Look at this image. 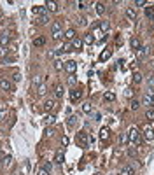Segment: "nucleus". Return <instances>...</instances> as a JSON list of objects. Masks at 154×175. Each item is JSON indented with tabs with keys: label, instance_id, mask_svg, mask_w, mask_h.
<instances>
[{
	"label": "nucleus",
	"instance_id": "nucleus-3",
	"mask_svg": "<svg viewBox=\"0 0 154 175\" xmlns=\"http://www.w3.org/2000/svg\"><path fill=\"white\" fill-rule=\"evenodd\" d=\"M75 140H77V144L81 145V147H86V145L89 144V137H88L86 131H79L77 137H75Z\"/></svg>",
	"mask_w": 154,
	"mask_h": 175
},
{
	"label": "nucleus",
	"instance_id": "nucleus-26",
	"mask_svg": "<svg viewBox=\"0 0 154 175\" xmlns=\"http://www.w3.org/2000/svg\"><path fill=\"white\" fill-rule=\"evenodd\" d=\"M145 16H147L149 19H154V7H152V5H147V7H145Z\"/></svg>",
	"mask_w": 154,
	"mask_h": 175
},
{
	"label": "nucleus",
	"instance_id": "nucleus-2",
	"mask_svg": "<svg viewBox=\"0 0 154 175\" xmlns=\"http://www.w3.org/2000/svg\"><path fill=\"white\" fill-rule=\"evenodd\" d=\"M51 30H53V39L54 40L61 39V35H63V32H61V21H54L51 25Z\"/></svg>",
	"mask_w": 154,
	"mask_h": 175
},
{
	"label": "nucleus",
	"instance_id": "nucleus-27",
	"mask_svg": "<svg viewBox=\"0 0 154 175\" xmlns=\"http://www.w3.org/2000/svg\"><path fill=\"white\" fill-rule=\"evenodd\" d=\"M11 163H12V158H11V156H4V158H2V166H4V168L11 166Z\"/></svg>",
	"mask_w": 154,
	"mask_h": 175
},
{
	"label": "nucleus",
	"instance_id": "nucleus-22",
	"mask_svg": "<svg viewBox=\"0 0 154 175\" xmlns=\"http://www.w3.org/2000/svg\"><path fill=\"white\" fill-rule=\"evenodd\" d=\"M70 44H72V47H74L75 51H79V49L82 47V40H81V39H74V40L70 42Z\"/></svg>",
	"mask_w": 154,
	"mask_h": 175
},
{
	"label": "nucleus",
	"instance_id": "nucleus-1",
	"mask_svg": "<svg viewBox=\"0 0 154 175\" xmlns=\"http://www.w3.org/2000/svg\"><path fill=\"white\" fill-rule=\"evenodd\" d=\"M126 135H128V142H131V144H137V142L140 140V131H138L137 126H131Z\"/></svg>",
	"mask_w": 154,
	"mask_h": 175
},
{
	"label": "nucleus",
	"instance_id": "nucleus-5",
	"mask_svg": "<svg viewBox=\"0 0 154 175\" xmlns=\"http://www.w3.org/2000/svg\"><path fill=\"white\" fill-rule=\"evenodd\" d=\"M135 53H137V60L142 61V60H145L147 54H149V47H144V46H142V47H138Z\"/></svg>",
	"mask_w": 154,
	"mask_h": 175
},
{
	"label": "nucleus",
	"instance_id": "nucleus-50",
	"mask_svg": "<svg viewBox=\"0 0 154 175\" xmlns=\"http://www.w3.org/2000/svg\"><path fill=\"white\" fill-rule=\"evenodd\" d=\"M128 156H130V158H135V156H137V151H135V149H130V151H128Z\"/></svg>",
	"mask_w": 154,
	"mask_h": 175
},
{
	"label": "nucleus",
	"instance_id": "nucleus-18",
	"mask_svg": "<svg viewBox=\"0 0 154 175\" xmlns=\"http://www.w3.org/2000/svg\"><path fill=\"white\" fill-rule=\"evenodd\" d=\"M54 96L56 98H63V86L61 84H58V86L54 88Z\"/></svg>",
	"mask_w": 154,
	"mask_h": 175
},
{
	"label": "nucleus",
	"instance_id": "nucleus-19",
	"mask_svg": "<svg viewBox=\"0 0 154 175\" xmlns=\"http://www.w3.org/2000/svg\"><path fill=\"white\" fill-rule=\"evenodd\" d=\"M144 105H147V107L154 105V96H152V95H145V96H144Z\"/></svg>",
	"mask_w": 154,
	"mask_h": 175
},
{
	"label": "nucleus",
	"instance_id": "nucleus-34",
	"mask_svg": "<svg viewBox=\"0 0 154 175\" xmlns=\"http://www.w3.org/2000/svg\"><path fill=\"white\" fill-rule=\"evenodd\" d=\"M93 33H95L96 37H102V39L105 37V35H102V28H100V26H95V28H93Z\"/></svg>",
	"mask_w": 154,
	"mask_h": 175
},
{
	"label": "nucleus",
	"instance_id": "nucleus-48",
	"mask_svg": "<svg viewBox=\"0 0 154 175\" xmlns=\"http://www.w3.org/2000/svg\"><path fill=\"white\" fill-rule=\"evenodd\" d=\"M149 86H151V90H154V75L149 77Z\"/></svg>",
	"mask_w": 154,
	"mask_h": 175
},
{
	"label": "nucleus",
	"instance_id": "nucleus-35",
	"mask_svg": "<svg viewBox=\"0 0 154 175\" xmlns=\"http://www.w3.org/2000/svg\"><path fill=\"white\" fill-rule=\"evenodd\" d=\"M110 54H112L110 51H103V53L100 54V60H102V61H105V60H109V58H110Z\"/></svg>",
	"mask_w": 154,
	"mask_h": 175
},
{
	"label": "nucleus",
	"instance_id": "nucleus-25",
	"mask_svg": "<svg viewBox=\"0 0 154 175\" xmlns=\"http://www.w3.org/2000/svg\"><path fill=\"white\" fill-rule=\"evenodd\" d=\"M114 100H116V95L112 93V91H107L103 95V102H114Z\"/></svg>",
	"mask_w": 154,
	"mask_h": 175
},
{
	"label": "nucleus",
	"instance_id": "nucleus-6",
	"mask_svg": "<svg viewBox=\"0 0 154 175\" xmlns=\"http://www.w3.org/2000/svg\"><path fill=\"white\" fill-rule=\"evenodd\" d=\"M65 70L68 72V74H70V75H72V74H74V72L77 70V63H75L74 60H68V61H65Z\"/></svg>",
	"mask_w": 154,
	"mask_h": 175
},
{
	"label": "nucleus",
	"instance_id": "nucleus-23",
	"mask_svg": "<svg viewBox=\"0 0 154 175\" xmlns=\"http://www.w3.org/2000/svg\"><path fill=\"white\" fill-rule=\"evenodd\" d=\"M53 67H54L56 72H61L65 65H63V61H60V60H54V61H53Z\"/></svg>",
	"mask_w": 154,
	"mask_h": 175
},
{
	"label": "nucleus",
	"instance_id": "nucleus-40",
	"mask_svg": "<svg viewBox=\"0 0 154 175\" xmlns=\"http://www.w3.org/2000/svg\"><path fill=\"white\" fill-rule=\"evenodd\" d=\"M5 116H7V109H5V107H2V109H0V121H2V119L5 118Z\"/></svg>",
	"mask_w": 154,
	"mask_h": 175
},
{
	"label": "nucleus",
	"instance_id": "nucleus-29",
	"mask_svg": "<svg viewBox=\"0 0 154 175\" xmlns=\"http://www.w3.org/2000/svg\"><path fill=\"white\" fill-rule=\"evenodd\" d=\"M142 74H140V72H135V74H133V82L135 84H140V82H142Z\"/></svg>",
	"mask_w": 154,
	"mask_h": 175
},
{
	"label": "nucleus",
	"instance_id": "nucleus-46",
	"mask_svg": "<svg viewBox=\"0 0 154 175\" xmlns=\"http://www.w3.org/2000/svg\"><path fill=\"white\" fill-rule=\"evenodd\" d=\"M133 5H137V7H144V5H145V2H144V0H137V2H135Z\"/></svg>",
	"mask_w": 154,
	"mask_h": 175
},
{
	"label": "nucleus",
	"instance_id": "nucleus-15",
	"mask_svg": "<svg viewBox=\"0 0 154 175\" xmlns=\"http://www.w3.org/2000/svg\"><path fill=\"white\" fill-rule=\"evenodd\" d=\"M9 35L7 33H4V35H0V46H2V47H7L9 46Z\"/></svg>",
	"mask_w": 154,
	"mask_h": 175
},
{
	"label": "nucleus",
	"instance_id": "nucleus-32",
	"mask_svg": "<svg viewBox=\"0 0 154 175\" xmlns=\"http://www.w3.org/2000/svg\"><path fill=\"white\" fill-rule=\"evenodd\" d=\"M84 42H86V44H93V42H95V35H93V33H86Z\"/></svg>",
	"mask_w": 154,
	"mask_h": 175
},
{
	"label": "nucleus",
	"instance_id": "nucleus-9",
	"mask_svg": "<svg viewBox=\"0 0 154 175\" xmlns=\"http://www.w3.org/2000/svg\"><path fill=\"white\" fill-rule=\"evenodd\" d=\"M81 96H82V93H81V90H77V88H74V90L70 91V100L72 102H77Z\"/></svg>",
	"mask_w": 154,
	"mask_h": 175
},
{
	"label": "nucleus",
	"instance_id": "nucleus-47",
	"mask_svg": "<svg viewBox=\"0 0 154 175\" xmlns=\"http://www.w3.org/2000/svg\"><path fill=\"white\" fill-rule=\"evenodd\" d=\"M75 121H77V118H75V116H72V118H70V121H68V126H74Z\"/></svg>",
	"mask_w": 154,
	"mask_h": 175
},
{
	"label": "nucleus",
	"instance_id": "nucleus-45",
	"mask_svg": "<svg viewBox=\"0 0 154 175\" xmlns=\"http://www.w3.org/2000/svg\"><path fill=\"white\" fill-rule=\"evenodd\" d=\"M121 144H128V135H126V133L121 135Z\"/></svg>",
	"mask_w": 154,
	"mask_h": 175
},
{
	"label": "nucleus",
	"instance_id": "nucleus-14",
	"mask_svg": "<svg viewBox=\"0 0 154 175\" xmlns=\"http://www.w3.org/2000/svg\"><path fill=\"white\" fill-rule=\"evenodd\" d=\"M46 9H49L51 12H56V11H58V4H56V2H51V0H47V2H46Z\"/></svg>",
	"mask_w": 154,
	"mask_h": 175
},
{
	"label": "nucleus",
	"instance_id": "nucleus-37",
	"mask_svg": "<svg viewBox=\"0 0 154 175\" xmlns=\"http://www.w3.org/2000/svg\"><path fill=\"white\" fill-rule=\"evenodd\" d=\"M32 84H33V86H40V84H42V77H40V75H35L33 81H32Z\"/></svg>",
	"mask_w": 154,
	"mask_h": 175
},
{
	"label": "nucleus",
	"instance_id": "nucleus-41",
	"mask_svg": "<svg viewBox=\"0 0 154 175\" xmlns=\"http://www.w3.org/2000/svg\"><path fill=\"white\" fill-rule=\"evenodd\" d=\"M130 107H131L133 110H137V109L140 107V104H138V102H137V100H131V104H130Z\"/></svg>",
	"mask_w": 154,
	"mask_h": 175
},
{
	"label": "nucleus",
	"instance_id": "nucleus-39",
	"mask_svg": "<svg viewBox=\"0 0 154 175\" xmlns=\"http://www.w3.org/2000/svg\"><path fill=\"white\" fill-rule=\"evenodd\" d=\"M82 110L86 112V114H89L91 110H93V107H91V104H84V107H82Z\"/></svg>",
	"mask_w": 154,
	"mask_h": 175
},
{
	"label": "nucleus",
	"instance_id": "nucleus-51",
	"mask_svg": "<svg viewBox=\"0 0 154 175\" xmlns=\"http://www.w3.org/2000/svg\"><path fill=\"white\" fill-rule=\"evenodd\" d=\"M42 168H46V170H47V172H51V168H53V165H51V163H49V161H47V163H46V165H44V166H42Z\"/></svg>",
	"mask_w": 154,
	"mask_h": 175
},
{
	"label": "nucleus",
	"instance_id": "nucleus-7",
	"mask_svg": "<svg viewBox=\"0 0 154 175\" xmlns=\"http://www.w3.org/2000/svg\"><path fill=\"white\" fill-rule=\"evenodd\" d=\"M46 7H42V5H35V7H32V14H33V16H46Z\"/></svg>",
	"mask_w": 154,
	"mask_h": 175
},
{
	"label": "nucleus",
	"instance_id": "nucleus-10",
	"mask_svg": "<svg viewBox=\"0 0 154 175\" xmlns=\"http://www.w3.org/2000/svg\"><path fill=\"white\" fill-rule=\"evenodd\" d=\"M126 18H128L130 21H133V19L137 18V11H135V7H126Z\"/></svg>",
	"mask_w": 154,
	"mask_h": 175
},
{
	"label": "nucleus",
	"instance_id": "nucleus-12",
	"mask_svg": "<svg viewBox=\"0 0 154 175\" xmlns=\"http://www.w3.org/2000/svg\"><path fill=\"white\" fill-rule=\"evenodd\" d=\"M100 138H102V140H109V138H110V130H109V128L103 126V128L100 130Z\"/></svg>",
	"mask_w": 154,
	"mask_h": 175
},
{
	"label": "nucleus",
	"instance_id": "nucleus-20",
	"mask_svg": "<svg viewBox=\"0 0 154 175\" xmlns=\"http://www.w3.org/2000/svg\"><path fill=\"white\" fill-rule=\"evenodd\" d=\"M46 44V39L44 37H37V39H33V46L35 47H42Z\"/></svg>",
	"mask_w": 154,
	"mask_h": 175
},
{
	"label": "nucleus",
	"instance_id": "nucleus-42",
	"mask_svg": "<svg viewBox=\"0 0 154 175\" xmlns=\"http://www.w3.org/2000/svg\"><path fill=\"white\" fill-rule=\"evenodd\" d=\"M37 175H51V172H47L46 168H40V170H37Z\"/></svg>",
	"mask_w": 154,
	"mask_h": 175
},
{
	"label": "nucleus",
	"instance_id": "nucleus-4",
	"mask_svg": "<svg viewBox=\"0 0 154 175\" xmlns=\"http://www.w3.org/2000/svg\"><path fill=\"white\" fill-rule=\"evenodd\" d=\"M142 135H144V138H145L147 142H151V140H154V130H152L149 124H145L144 130H142Z\"/></svg>",
	"mask_w": 154,
	"mask_h": 175
},
{
	"label": "nucleus",
	"instance_id": "nucleus-24",
	"mask_svg": "<svg viewBox=\"0 0 154 175\" xmlns=\"http://www.w3.org/2000/svg\"><path fill=\"white\" fill-rule=\"evenodd\" d=\"M63 159H65V156H63V151H60V152H56V156H54V163H58V165H61V163H63Z\"/></svg>",
	"mask_w": 154,
	"mask_h": 175
},
{
	"label": "nucleus",
	"instance_id": "nucleus-30",
	"mask_svg": "<svg viewBox=\"0 0 154 175\" xmlns=\"http://www.w3.org/2000/svg\"><path fill=\"white\" fill-rule=\"evenodd\" d=\"M46 91H47L46 84H40V86H39V90H37V95H39V96H42V95H46Z\"/></svg>",
	"mask_w": 154,
	"mask_h": 175
},
{
	"label": "nucleus",
	"instance_id": "nucleus-8",
	"mask_svg": "<svg viewBox=\"0 0 154 175\" xmlns=\"http://www.w3.org/2000/svg\"><path fill=\"white\" fill-rule=\"evenodd\" d=\"M0 90L2 91H12V82L7 79H0Z\"/></svg>",
	"mask_w": 154,
	"mask_h": 175
},
{
	"label": "nucleus",
	"instance_id": "nucleus-33",
	"mask_svg": "<svg viewBox=\"0 0 154 175\" xmlns=\"http://www.w3.org/2000/svg\"><path fill=\"white\" fill-rule=\"evenodd\" d=\"M35 21H37L39 25H46V23L49 21V18H47V14H46V16H40V18H37Z\"/></svg>",
	"mask_w": 154,
	"mask_h": 175
},
{
	"label": "nucleus",
	"instance_id": "nucleus-16",
	"mask_svg": "<svg viewBox=\"0 0 154 175\" xmlns=\"http://www.w3.org/2000/svg\"><path fill=\"white\" fill-rule=\"evenodd\" d=\"M65 39L67 40H74L75 39V30H74V28H68V30L65 32Z\"/></svg>",
	"mask_w": 154,
	"mask_h": 175
},
{
	"label": "nucleus",
	"instance_id": "nucleus-11",
	"mask_svg": "<svg viewBox=\"0 0 154 175\" xmlns=\"http://www.w3.org/2000/svg\"><path fill=\"white\" fill-rule=\"evenodd\" d=\"M54 107H56V102H54V100H46V102H44V110H46V112L53 110Z\"/></svg>",
	"mask_w": 154,
	"mask_h": 175
},
{
	"label": "nucleus",
	"instance_id": "nucleus-17",
	"mask_svg": "<svg viewBox=\"0 0 154 175\" xmlns=\"http://www.w3.org/2000/svg\"><path fill=\"white\" fill-rule=\"evenodd\" d=\"M130 46H131V49H135V51H137L138 47H142V44H140V40H138L137 37H133V39L130 40Z\"/></svg>",
	"mask_w": 154,
	"mask_h": 175
},
{
	"label": "nucleus",
	"instance_id": "nucleus-36",
	"mask_svg": "<svg viewBox=\"0 0 154 175\" xmlns=\"http://www.w3.org/2000/svg\"><path fill=\"white\" fill-rule=\"evenodd\" d=\"M100 28H102V30H103V32H107V30H109V28H110V23H109V21L105 19V21H102V23H100Z\"/></svg>",
	"mask_w": 154,
	"mask_h": 175
},
{
	"label": "nucleus",
	"instance_id": "nucleus-52",
	"mask_svg": "<svg viewBox=\"0 0 154 175\" xmlns=\"http://www.w3.org/2000/svg\"><path fill=\"white\" fill-rule=\"evenodd\" d=\"M0 133H2V131H0Z\"/></svg>",
	"mask_w": 154,
	"mask_h": 175
},
{
	"label": "nucleus",
	"instance_id": "nucleus-44",
	"mask_svg": "<svg viewBox=\"0 0 154 175\" xmlns=\"http://www.w3.org/2000/svg\"><path fill=\"white\" fill-rule=\"evenodd\" d=\"M86 2H77V9H81V11H84V9H86Z\"/></svg>",
	"mask_w": 154,
	"mask_h": 175
},
{
	"label": "nucleus",
	"instance_id": "nucleus-38",
	"mask_svg": "<svg viewBox=\"0 0 154 175\" xmlns=\"http://www.w3.org/2000/svg\"><path fill=\"white\" fill-rule=\"evenodd\" d=\"M68 84H70V86H75V84H77V79H75V75H74V74L68 77Z\"/></svg>",
	"mask_w": 154,
	"mask_h": 175
},
{
	"label": "nucleus",
	"instance_id": "nucleus-43",
	"mask_svg": "<svg viewBox=\"0 0 154 175\" xmlns=\"http://www.w3.org/2000/svg\"><path fill=\"white\" fill-rule=\"evenodd\" d=\"M54 121H56V118H54V116H47V118H46V123H47V124H53Z\"/></svg>",
	"mask_w": 154,
	"mask_h": 175
},
{
	"label": "nucleus",
	"instance_id": "nucleus-28",
	"mask_svg": "<svg viewBox=\"0 0 154 175\" xmlns=\"http://www.w3.org/2000/svg\"><path fill=\"white\" fill-rule=\"evenodd\" d=\"M68 51H74V49H72V44H70V42L63 44V46H61V49H60V53H68Z\"/></svg>",
	"mask_w": 154,
	"mask_h": 175
},
{
	"label": "nucleus",
	"instance_id": "nucleus-31",
	"mask_svg": "<svg viewBox=\"0 0 154 175\" xmlns=\"http://www.w3.org/2000/svg\"><path fill=\"white\" fill-rule=\"evenodd\" d=\"M145 118H147L149 121H154V109H147V110H145Z\"/></svg>",
	"mask_w": 154,
	"mask_h": 175
},
{
	"label": "nucleus",
	"instance_id": "nucleus-49",
	"mask_svg": "<svg viewBox=\"0 0 154 175\" xmlns=\"http://www.w3.org/2000/svg\"><path fill=\"white\" fill-rule=\"evenodd\" d=\"M19 79H21V75L18 74V72H16V74H14V75H12V81H14V82H18Z\"/></svg>",
	"mask_w": 154,
	"mask_h": 175
},
{
	"label": "nucleus",
	"instance_id": "nucleus-13",
	"mask_svg": "<svg viewBox=\"0 0 154 175\" xmlns=\"http://www.w3.org/2000/svg\"><path fill=\"white\" fill-rule=\"evenodd\" d=\"M119 175H135V170H133V166L131 165H128V166H124L123 170H121V173Z\"/></svg>",
	"mask_w": 154,
	"mask_h": 175
},
{
	"label": "nucleus",
	"instance_id": "nucleus-21",
	"mask_svg": "<svg viewBox=\"0 0 154 175\" xmlns=\"http://www.w3.org/2000/svg\"><path fill=\"white\" fill-rule=\"evenodd\" d=\"M95 7H96V14H98V16H102V14L105 12V5H103L102 2H96Z\"/></svg>",
	"mask_w": 154,
	"mask_h": 175
}]
</instances>
